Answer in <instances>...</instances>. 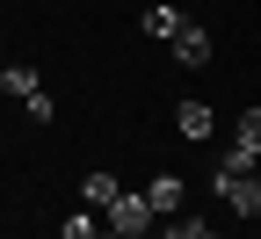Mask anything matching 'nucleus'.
Returning a JSON list of instances; mask_svg holds the SVG:
<instances>
[{"label": "nucleus", "instance_id": "20e7f679", "mask_svg": "<svg viewBox=\"0 0 261 239\" xmlns=\"http://www.w3.org/2000/svg\"><path fill=\"white\" fill-rule=\"evenodd\" d=\"M211 123H218L211 101H181V109H174V130H181V138H196V145L211 138Z\"/></svg>", "mask_w": 261, "mask_h": 239}, {"label": "nucleus", "instance_id": "423d86ee", "mask_svg": "<svg viewBox=\"0 0 261 239\" xmlns=\"http://www.w3.org/2000/svg\"><path fill=\"white\" fill-rule=\"evenodd\" d=\"M145 196H152V210H160V218H174L181 203H189V189H181L174 174H152V181H145Z\"/></svg>", "mask_w": 261, "mask_h": 239}, {"label": "nucleus", "instance_id": "0eeeda50", "mask_svg": "<svg viewBox=\"0 0 261 239\" xmlns=\"http://www.w3.org/2000/svg\"><path fill=\"white\" fill-rule=\"evenodd\" d=\"M80 196H87V210H109V203L123 196V181H116V174H87V181H80Z\"/></svg>", "mask_w": 261, "mask_h": 239}, {"label": "nucleus", "instance_id": "f8f14e48", "mask_svg": "<svg viewBox=\"0 0 261 239\" xmlns=\"http://www.w3.org/2000/svg\"><path fill=\"white\" fill-rule=\"evenodd\" d=\"M203 239H225V232H203Z\"/></svg>", "mask_w": 261, "mask_h": 239}, {"label": "nucleus", "instance_id": "f257e3e1", "mask_svg": "<svg viewBox=\"0 0 261 239\" xmlns=\"http://www.w3.org/2000/svg\"><path fill=\"white\" fill-rule=\"evenodd\" d=\"M152 225H160V210H152L145 189H138V196L123 189V196L109 203V232H123V239H152Z\"/></svg>", "mask_w": 261, "mask_h": 239}, {"label": "nucleus", "instance_id": "7ed1b4c3", "mask_svg": "<svg viewBox=\"0 0 261 239\" xmlns=\"http://www.w3.org/2000/svg\"><path fill=\"white\" fill-rule=\"evenodd\" d=\"M138 22H145V37H160V44H174V37H181V22H189V15L174 8V0H152V8H145Z\"/></svg>", "mask_w": 261, "mask_h": 239}, {"label": "nucleus", "instance_id": "1a4fd4ad", "mask_svg": "<svg viewBox=\"0 0 261 239\" xmlns=\"http://www.w3.org/2000/svg\"><path fill=\"white\" fill-rule=\"evenodd\" d=\"M58 239H102V225H94V210H73L58 225Z\"/></svg>", "mask_w": 261, "mask_h": 239}, {"label": "nucleus", "instance_id": "9d476101", "mask_svg": "<svg viewBox=\"0 0 261 239\" xmlns=\"http://www.w3.org/2000/svg\"><path fill=\"white\" fill-rule=\"evenodd\" d=\"M203 232H211V225H203V218H181V210H174V218H167V225H160V239H203Z\"/></svg>", "mask_w": 261, "mask_h": 239}, {"label": "nucleus", "instance_id": "f03ea898", "mask_svg": "<svg viewBox=\"0 0 261 239\" xmlns=\"http://www.w3.org/2000/svg\"><path fill=\"white\" fill-rule=\"evenodd\" d=\"M211 189L232 203L240 218H261V167H254V174H232V167H218V174H211Z\"/></svg>", "mask_w": 261, "mask_h": 239}, {"label": "nucleus", "instance_id": "9b49d317", "mask_svg": "<svg viewBox=\"0 0 261 239\" xmlns=\"http://www.w3.org/2000/svg\"><path fill=\"white\" fill-rule=\"evenodd\" d=\"M102 239H123V232H109V225H102Z\"/></svg>", "mask_w": 261, "mask_h": 239}, {"label": "nucleus", "instance_id": "39448f33", "mask_svg": "<svg viewBox=\"0 0 261 239\" xmlns=\"http://www.w3.org/2000/svg\"><path fill=\"white\" fill-rule=\"evenodd\" d=\"M174 58H181V65H211V29H203V22H181Z\"/></svg>", "mask_w": 261, "mask_h": 239}, {"label": "nucleus", "instance_id": "6e6552de", "mask_svg": "<svg viewBox=\"0 0 261 239\" xmlns=\"http://www.w3.org/2000/svg\"><path fill=\"white\" fill-rule=\"evenodd\" d=\"M0 87H8L15 101H29V94H37L44 80H37V65H0Z\"/></svg>", "mask_w": 261, "mask_h": 239}]
</instances>
